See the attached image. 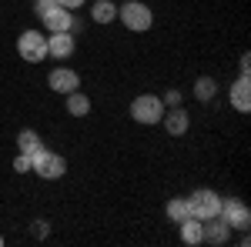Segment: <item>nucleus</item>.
I'll list each match as a JSON object with an SVG mask.
<instances>
[{"instance_id":"23","label":"nucleus","mask_w":251,"mask_h":247,"mask_svg":"<svg viewBox=\"0 0 251 247\" xmlns=\"http://www.w3.org/2000/svg\"><path fill=\"white\" fill-rule=\"evenodd\" d=\"M87 0H57V7H64V10H80Z\"/></svg>"},{"instance_id":"19","label":"nucleus","mask_w":251,"mask_h":247,"mask_svg":"<svg viewBox=\"0 0 251 247\" xmlns=\"http://www.w3.org/2000/svg\"><path fill=\"white\" fill-rule=\"evenodd\" d=\"M161 100H164V107H181L184 94H181L177 87H171V90H164V94H161Z\"/></svg>"},{"instance_id":"2","label":"nucleus","mask_w":251,"mask_h":247,"mask_svg":"<svg viewBox=\"0 0 251 247\" xmlns=\"http://www.w3.org/2000/svg\"><path fill=\"white\" fill-rule=\"evenodd\" d=\"M30 174H37L40 180H60L67 174V157L64 154H54L40 144L37 151L30 154Z\"/></svg>"},{"instance_id":"16","label":"nucleus","mask_w":251,"mask_h":247,"mask_svg":"<svg viewBox=\"0 0 251 247\" xmlns=\"http://www.w3.org/2000/svg\"><path fill=\"white\" fill-rule=\"evenodd\" d=\"M191 94H194V100H198V104H208V100H214V97H218V80H214V77H198Z\"/></svg>"},{"instance_id":"12","label":"nucleus","mask_w":251,"mask_h":247,"mask_svg":"<svg viewBox=\"0 0 251 247\" xmlns=\"http://www.w3.org/2000/svg\"><path fill=\"white\" fill-rule=\"evenodd\" d=\"M161 124H164V131L171 134V137H184V134L191 131V114L184 107H168L164 117H161Z\"/></svg>"},{"instance_id":"6","label":"nucleus","mask_w":251,"mask_h":247,"mask_svg":"<svg viewBox=\"0 0 251 247\" xmlns=\"http://www.w3.org/2000/svg\"><path fill=\"white\" fill-rule=\"evenodd\" d=\"M218 217H221L231 230H248L251 227V210H248V204L238 201V197H221V210H218Z\"/></svg>"},{"instance_id":"24","label":"nucleus","mask_w":251,"mask_h":247,"mask_svg":"<svg viewBox=\"0 0 251 247\" xmlns=\"http://www.w3.org/2000/svg\"><path fill=\"white\" fill-rule=\"evenodd\" d=\"M238 70H241V74H251V54H248V50L241 54V64H238Z\"/></svg>"},{"instance_id":"20","label":"nucleus","mask_w":251,"mask_h":247,"mask_svg":"<svg viewBox=\"0 0 251 247\" xmlns=\"http://www.w3.org/2000/svg\"><path fill=\"white\" fill-rule=\"evenodd\" d=\"M30 234H34L37 241H44V237H50V221H44V217H40V221H34V227H30Z\"/></svg>"},{"instance_id":"4","label":"nucleus","mask_w":251,"mask_h":247,"mask_svg":"<svg viewBox=\"0 0 251 247\" xmlns=\"http://www.w3.org/2000/svg\"><path fill=\"white\" fill-rule=\"evenodd\" d=\"M188 210H191V217L198 221H208V217H218V210H221V194L211 187H198L188 197Z\"/></svg>"},{"instance_id":"1","label":"nucleus","mask_w":251,"mask_h":247,"mask_svg":"<svg viewBox=\"0 0 251 247\" xmlns=\"http://www.w3.org/2000/svg\"><path fill=\"white\" fill-rule=\"evenodd\" d=\"M117 20L124 23V30L144 34V30L154 27V10H151L144 0H124V3L117 7Z\"/></svg>"},{"instance_id":"9","label":"nucleus","mask_w":251,"mask_h":247,"mask_svg":"<svg viewBox=\"0 0 251 247\" xmlns=\"http://www.w3.org/2000/svg\"><path fill=\"white\" fill-rule=\"evenodd\" d=\"M228 241H231V227H228L221 217H208V221H201V244L225 247Z\"/></svg>"},{"instance_id":"7","label":"nucleus","mask_w":251,"mask_h":247,"mask_svg":"<svg viewBox=\"0 0 251 247\" xmlns=\"http://www.w3.org/2000/svg\"><path fill=\"white\" fill-rule=\"evenodd\" d=\"M40 23H44V30H47V34H60V30L77 34V30H80V17L74 14V10H64V7H54L50 14H44Z\"/></svg>"},{"instance_id":"22","label":"nucleus","mask_w":251,"mask_h":247,"mask_svg":"<svg viewBox=\"0 0 251 247\" xmlns=\"http://www.w3.org/2000/svg\"><path fill=\"white\" fill-rule=\"evenodd\" d=\"M57 7V0H34V14H37V20L44 17V14H50Z\"/></svg>"},{"instance_id":"5","label":"nucleus","mask_w":251,"mask_h":247,"mask_svg":"<svg viewBox=\"0 0 251 247\" xmlns=\"http://www.w3.org/2000/svg\"><path fill=\"white\" fill-rule=\"evenodd\" d=\"M17 54L27 64H44L47 60V37H44V30H24L17 37Z\"/></svg>"},{"instance_id":"14","label":"nucleus","mask_w":251,"mask_h":247,"mask_svg":"<svg viewBox=\"0 0 251 247\" xmlns=\"http://www.w3.org/2000/svg\"><path fill=\"white\" fill-rule=\"evenodd\" d=\"M91 20L100 23V27L114 23L117 20V3L114 0H94V3H91Z\"/></svg>"},{"instance_id":"13","label":"nucleus","mask_w":251,"mask_h":247,"mask_svg":"<svg viewBox=\"0 0 251 247\" xmlns=\"http://www.w3.org/2000/svg\"><path fill=\"white\" fill-rule=\"evenodd\" d=\"M91 107H94V104H91V97L84 94V90H71V94H64V111H67V114L71 117H87L91 114Z\"/></svg>"},{"instance_id":"3","label":"nucleus","mask_w":251,"mask_h":247,"mask_svg":"<svg viewBox=\"0 0 251 247\" xmlns=\"http://www.w3.org/2000/svg\"><path fill=\"white\" fill-rule=\"evenodd\" d=\"M164 100L157 94H137L134 100H131V120L134 124H144V127H154V124H161V117H164Z\"/></svg>"},{"instance_id":"21","label":"nucleus","mask_w":251,"mask_h":247,"mask_svg":"<svg viewBox=\"0 0 251 247\" xmlns=\"http://www.w3.org/2000/svg\"><path fill=\"white\" fill-rule=\"evenodd\" d=\"M14 171H17V174H30V154H20L17 151V157H14Z\"/></svg>"},{"instance_id":"18","label":"nucleus","mask_w":251,"mask_h":247,"mask_svg":"<svg viewBox=\"0 0 251 247\" xmlns=\"http://www.w3.org/2000/svg\"><path fill=\"white\" fill-rule=\"evenodd\" d=\"M40 144H44V140H40V134L34 131V127H24V131H17V151H20V154H34Z\"/></svg>"},{"instance_id":"8","label":"nucleus","mask_w":251,"mask_h":247,"mask_svg":"<svg viewBox=\"0 0 251 247\" xmlns=\"http://www.w3.org/2000/svg\"><path fill=\"white\" fill-rule=\"evenodd\" d=\"M47 87H50L54 94L64 97V94H71V90L80 87V74L74 67H64V64H60V67H54V70L47 74Z\"/></svg>"},{"instance_id":"15","label":"nucleus","mask_w":251,"mask_h":247,"mask_svg":"<svg viewBox=\"0 0 251 247\" xmlns=\"http://www.w3.org/2000/svg\"><path fill=\"white\" fill-rule=\"evenodd\" d=\"M177 237H181V244L198 247L201 244V221H198V217H184V221L177 224Z\"/></svg>"},{"instance_id":"25","label":"nucleus","mask_w":251,"mask_h":247,"mask_svg":"<svg viewBox=\"0 0 251 247\" xmlns=\"http://www.w3.org/2000/svg\"><path fill=\"white\" fill-rule=\"evenodd\" d=\"M238 234H241V237H238V244H241V247H248V244H251V237H248V230H238Z\"/></svg>"},{"instance_id":"17","label":"nucleus","mask_w":251,"mask_h":247,"mask_svg":"<svg viewBox=\"0 0 251 247\" xmlns=\"http://www.w3.org/2000/svg\"><path fill=\"white\" fill-rule=\"evenodd\" d=\"M164 214H168L171 224H181L184 217H191V210H188V197H171V201L164 204Z\"/></svg>"},{"instance_id":"10","label":"nucleus","mask_w":251,"mask_h":247,"mask_svg":"<svg viewBox=\"0 0 251 247\" xmlns=\"http://www.w3.org/2000/svg\"><path fill=\"white\" fill-rule=\"evenodd\" d=\"M74 50H77L74 34H67V30H60V34H47V57L71 60V57H74Z\"/></svg>"},{"instance_id":"11","label":"nucleus","mask_w":251,"mask_h":247,"mask_svg":"<svg viewBox=\"0 0 251 247\" xmlns=\"http://www.w3.org/2000/svg\"><path fill=\"white\" fill-rule=\"evenodd\" d=\"M228 100H231V107L238 114H248L251 111V74H238V80L228 90Z\"/></svg>"},{"instance_id":"26","label":"nucleus","mask_w":251,"mask_h":247,"mask_svg":"<svg viewBox=\"0 0 251 247\" xmlns=\"http://www.w3.org/2000/svg\"><path fill=\"white\" fill-rule=\"evenodd\" d=\"M0 247H3V234H0Z\"/></svg>"}]
</instances>
